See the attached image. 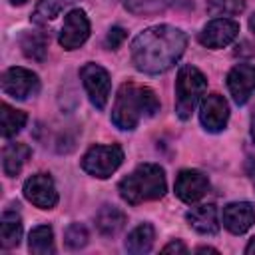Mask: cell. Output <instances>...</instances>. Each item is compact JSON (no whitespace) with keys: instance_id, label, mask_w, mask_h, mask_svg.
Here are the masks:
<instances>
[{"instance_id":"11","label":"cell","mask_w":255,"mask_h":255,"mask_svg":"<svg viewBox=\"0 0 255 255\" xmlns=\"http://www.w3.org/2000/svg\"><path fill=\"white\" fill-rule=\"evenodd\" d=\"M239 34V24L231 18H215L211 22H207L203 26V30L199 32V42L205 48L211 50H219L229 46Z\"/></svg>"},{"instance_id":"25","label":"cell","mask_w":255,"mask_h":255,"mask_svg":"<svg viewBox=\"0 0 255 255\" xmlns=\"http://www.w3.org/2000/svg\"><path fill=\"white\" fill-rule=\"evenodd\" d=\"M207 10L213 16H235L245 10V0H207Z\"/></svg>"},{"instance_id":"4","label":"cell","mask_w":255,"mask_h":255,"mask_svg":"<svg viewBox=\"0 0 255 255\" xmlns=\"http://www.w3.org/2000/svg\"><path fill=\"white\" fill-rule=\"evenodd\" d=\"M207 90V80L191 64H185L177 70L175 78V114L181 120H189L201 98L205 96Z\"/></svg>"},{"instance_id":"31","label":"cell","mask_w":255,"mask_h":255,"mask_svg":"<svg viewBox=\"0 0 255 255\" xmlns=\"http://www.w3.org/2000/svg\"><path fill=\"white\" fill-rule=\"evenodd\" d=\"M249 28H251V32L255 34V12L249 16Z\"/></svg>"},{"instance_id":"32","label":"cell","mask_w":255,"mask_h":255,"mask_svg":"<svg viewBox=\"0 0 255 255\" xmlns=\"http://www.w3.org/2000/svg\"><path fill=\"white\" fill-rule=\"evenodd\" d=\"M251 137H253V141H255V114L251 116Z\"/></svg>"},{"instance_id":"5","label":"cell","mask_w":255,"mask_h":255,"mask_svg":"<svg viewBox=\"0 0 255 255\" xmlns=\"http://www.w3.org/2000/svg\"><path fill=\"white\" fill-rule=\"evenodd\" d=\"M124 161V149L118 143L92 145L82 157V169L98 179H108Z\"/></svg>"},{"instance_id":"6","label":"cell","mask_w":255,"mask_h":255,"mask_svg":"<svg viewBox=\"0 0 255 255\" xmlns=\"http://www.w3.org/2000/svg\"><path fill=\"white\" fill-rule=\"evenodd\" d=\"M80 78H82V84H84V90L88 94L90 104L96 110H104L108 100H110V90H112V82H110L108 70L102 68L100 64L88 62V64L82 66Z\"/></svg>"},{"instance_id":"13","label":"cell","mask_w":255,"mask_h":255,"mask_svg":"<svg viewBox=\"0 0 255 255\" xmlns=\"http://www.w3.org/2000/svg\"><path fill=\"white\" fill-rule=\"evenodd\" d=\"M227 88L237 106H243L255 90V66L237 64L227 74Z\"/></svg>"},{"instance_id":"21","label":"cell","mask_w":255,"mask_h":255,"mask_svg":"<svg viewBox=\"0 0 255 255\" xmlns=\"http://www.w3.org/2000/svg\"><path fill=\"white\" fill-rule=\"evenodd\" d=\"M28 249L36 255H52L54 253V231L50 225H38L30 231Z\"/></svg>"},{"instance_id":"10","label":"cell","mask_w":255,"mask_h":255,"mask_svg":"<svg viewBox=\"0 0 255 255\" xmlns=\"http://www.w3.org/2000/svg\"><path fill=\"white\" fill-rule=\"evenodd\" d=\"M24 197L40 207V209H54L58 205V191L54 179L48 173H36L24 181Z\"/></svg>"},{"instance_id":"1","label":"cell","mask_w":255,"mask_h":255,"mask_svg":"<svg viewBox=\"0 0 255 255\" xmlns=\"http://www.w3.org/2000/svg\"><path fill=\"white\" fill-rule=\"evenodd\" d=\"M187 36L169 24L151 26L131 42V64L143 74L167 72L185 52Z\"/></svg>"},{"instance_id":"22","label":"cell","mask_w":255,"mask_h":255,"mask_svg":"<svg viewBox=\"0 0 255 255\" xmlns=\"http://www.w3.org/2000/svg\"><path fill=\"white\" fill-rule=\"evenodd\" d=\"M28 116L8 104L0 106V126H2V135L4 137H12L16 135L24 126H26Z\"/></svg>"},{"instance_id":"12","label":"cell","mask_w":255,"mask_h":255,"mask_svg":"<svg viewBox=\"0 0 255 255\" xmlns=\"http://www.w3.org/2000/svg\"><path fill=\"white\" fill-rule=\"evenodd\" d=\"M173 189H175V195L183 203H195L207 193L209 179L199 169H181L175 177V187Z\"/></svg>"},{"instance_id":"27","label":"cell","mask_w":255,"mask_h":255,"mask_svg":"<svg viewBox=\"0 0 255 255\" xmlns=\"http://www.w3.org/2000/svg\"><path fill=\"white\" fill-rule=\"evenodd\" d=\"M124 40H126V30H124V28H120V26L110 28V32H108V36H106V44H108L110 50L120 48V44H122Z\"/></svg>"},{"instance_id":"16","label":"cell","mask_w":255,"mask_h":255,"mask_svg":"<svg viewBox=\"0 0 255 255\" xmlns=\"http://www.w3.org/2000/svg\"><path fill=\"white\" fill-rule=\"evenodd\" d=\"M32 155V149L26 145V143H20V141H14V143H8L4 149H2V169L8 177H16L24 163L30 159Z\"/></svg>"},{"instance_id":"3","label":"cell","mask_w":255,"mask_h":255,"mask_svg":"<svg viewBox=\"0 0 255 255\" xmlns=\"http://www.w3.org/2000/svg\"><path fill=\"white\" fill-rule=\"evenodd\" d=\"M165 171L157 163H141L118 183L120 197L129 205L161 199L165 195Z\"/></svg>"},{"instance_id":"24","label":"cell","mask_w":255,"mask_h":255,"mask_svg":"<svg viewBox=\"0 0 255 255\" xmlns=\"http://www.w3.org/2000/svg\"><path fill=\"white\" fill-rule=\"evenodd\" d=\"M126 10L135 16H153L163 12L173 0H122Z\"/></svg>"},{"instance_id":"20","label":"cell","mask_w":255,"mask_h":255,"mask_svg":"<svg viewBox=\"0 0 255 255\" xmlns=\"http://www.w3.org/2000/svg\"><path fill=\"white\" fill-rule=\"evenodd\" d=\"M22 52L26 58L36 60V62H44L46 60V52H48V36L44 32H26L22 36Z\"/></svg>"},{"instance_id":"9","label":"cell","mask_w":255,"mask_h":255,"mask_svg":"<svg viewBox=\"0 0 255 255\" xmlns=\"http://www.w3.org/2000/svg\"><path fill=\"white\" fill-rule=\"evenodd\" d=\"M88 36H90V20L86 12L80 8L70 10L64 18V26L58 36L60 46L64 50H76L88 40Z\"/></svg>"},{"instance_id":"33","label":"cell","mask_w":255,"mask_h":255,"mask_svg":"<svg viewBox=\"0 0 255 255\" xmlns=\"http://www.w3.org/2000/svg\"><path fill=\"white\" fill-rule=\"evenodd\" d=\"M28 0H10V4H14V6H22V4H26Z\"/></svg>"},{"instance_id":"34","label":"cell","mask_w":255,"mask_h":255,"mask_svg":"<svg viewBox=\"0 0 255 255\" xmlns=\"http://www.w3.org/2000/svg\"><path fill=\"white\" fill-rule=\"evenodd\" d=\"M253 183H255V171H253Z\"/></svg>"},{"instance_id":"7","label":"cell","mask_w":255,"mask_h":255,"mask_svg":"<svg viewBox=\"0 0 255 255\" xmlns=\"http://www.w3.org/2000/svg\"><path fill=\"white\" fill-rule=\"evenodd\" d=\"M0 86L6 96H10L14 100H28L40 92V78L32 70L14 66L2 74Z\"/></svg>"},{"instance_id":"8","label":"cell","mask_w":255,"mask_h":255,"mask_svg":"<svg viewBox=\"0 0 255 255\" xmlns=\"http://www.w3.org/2000/svg\"><path fill=\"white\" fill-rule=\"evenodd\" d=\"M199 120L201 126L211 131H223L227 122H229V104L221 94H207L201 98L199 104Z\"/></svg>"},{"instance_id":"29","label":"cell","mask_w":255,"mask_h":255,"mask_svg":"<svg viewBox=\"0 0 255 255\" xmlns=\"http://www.w3.org/2000/svg\"><path fill=\"white\" fill-rule=\"evenodd\" d=\"M245 253H247V255H255V237H253V239L247 243V247H245Z\"/></svg>"},{"instance_id":"17","label":"cell","mask_w":255,"mask_h":255,"mask_svg":"<svg viewBox=\"0 0 255 255\" xmlns=\"http://www.w3.org/2000/svg\"><path fill=\"white\" fill-rule=\"evenodd\" d=\"M153 239H155V229H153V225H151V223H139L137 227H133V229L128 233L124 247H126L128 253L141 255V253L151 251Z\"/></svg>"},{"instance_id":"19","label":"cell","mask_w":255,"mask_h":255,"mask_svg":"<svg viewBox=\"0 0 255 255\" xmlns=\"http://www.w3.org/2000/svg\"><path fill=\"white\" fill-rule=\"evenodd\" d=\"M22 239V219L16 211H4L0 223V245L4 249L18 247Z\"/></svg>"},{"instance_id":"30","label":"cell","mask_w":255,"mask_h":255,"mask_svg":"<svg viewBox=\"0 0 255 255\" xmlns=\"http://www.w3.org/2000/svg\"><path fill=\"white\" fill-rule=\"evenodd\" d=\"M197 253H217V249H213V247H197Z\"/></svg>"},{"instance_id":"26","label":"cell","mask_w":255,"mask_h":255,"mask_svg":"<svg viewBox=\"0 0 255 255\" xmlns=\"http://www.w3.org/2000/svg\"><path fill=\"white\" fill-rule=\"evenodd\" d=\"M64 243L68 249H82L88 243V229L82 223H72L68 225L66 233H64Z\"/></svg>"},{"instance_id":"28","label":"cell","mask_w":255,"mask_h":255,"mask_svg":"<svg viewBox=\"0 0 255 255\" xmlns=\"http://www.w3.org/2000/svg\"><path fill=\"white\" fill-rule=\"evenodd\" d=\"M163 253H187V247L181 243V241H169L167 245H163V249H161Z\"/></svg>"},{"instance_id":"2","label":"cell","mask_w":255,"mask_h":255,"mask_svg":"<svg viewBox=\"0 0 255 255\" xmlns=\"http://www.w3.org/2000/svg\"><path fill=\"white\" fill-rule=\"evenodd\" d=\"M159 112V100L155 92L147 86L133 82L122 84L112 108V122L120 129H135L137 124L145 118H151Z\"/></svg>"},{"instance_id":"18","label":"cell","mask_w":255,"mask_h":255,"mask_svg":"<svg viewBox=\"0 0 255 255\" xmlns=\"http://www.w3.org/2000/svg\"><path fill=\"white\" fill-rule=\"evenodd\" d=\"M124 225H126V213L114 205H104L96 213V227L106 237L118 235L124 229Z\"/></svg>"},{"instance_id":"14","label":"cell","mask_w":255,"mask_h":255,"mask_svg":"<svg viewBox=\"0 0 255 255\" xmlns=\"http://www.w3.org/2000/svg\"><path fill=\"white\" fill-rule=\"evenodd\" d=\"M223 227L233 233V235H241L245 233L253 223H255V209L251 203L247 201H233L227 203L223 207V215H221Z\"/></svg>"},{"instance_id":"15","label":"cell","mask_w":255,"mask_h":255,"mask_svg":"<svg viewBox=\"0 0 255 255\" xmlns=\"http://www.w3.org/2000/svg\"><path fill=\"white\" fill-rule=\"evenodd\" d=\"M185 219L189 223L191 229H195L201 235H215L219 231V217H217V209L211 203H203V205H195L185 213Z\"/></svg>"},{"instance_id":"23","label":"cell","mask_w":255,"mask_h":255,"mask_svg":"<svg viewBox=\"0 0 255 255\" xmlns=\"http://www.w3.org/2000/svg\"><path fill=\"white\" fill-rule=\"evenodd\" d=\"M72 0H40L38 6L34 8V14H32V22L44 26L48 22H52Z\"/></svg>"}]
</instances>
